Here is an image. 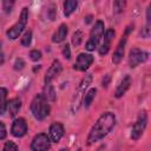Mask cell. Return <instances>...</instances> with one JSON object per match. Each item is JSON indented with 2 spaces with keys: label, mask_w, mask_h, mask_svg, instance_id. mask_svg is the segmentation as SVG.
Segmentation results:
<instances>
[{
  "label": "cell",
  "mask_w": 151,
  "mask_h": 151,
  "mask_svg": "<svg viewBox=\"0 0 151 151\" xmlns=\"http://www.w3.org/2000/svg\"><path fill=\"white\" fill-rule=\"evenodd\" d=\"M133 29V25L132 26H127V28L125 29V33L123 35V38L120 39L114 53H113V57H112V63L113 64H119L120 60L123 59V55H124V50H125V44H126V40H127V35Z\"/></svg>",
  "instance_id": "9c48e42d"
},
{
  "label": "cell",
  "mask_w": 151,
  "mask_h": 151,
  "mask_svg": "<svg viewBox=\"0 0 151 151\" xmlns=\"http://www.w3.org/2000/svg\"><path fill=\"white\" fill-rule=\"evenodd\" d=\"M93 63V57L87 53H80L77 57V60L73 65V68L77 71H86Z\"/></svg>",
  "instance_id": "30bf717a"
},
{
  "label": "cell",
  "mask_w": 151,
  "mask_h": 151,
  "mask_svg": "<svg viewBox=\"0 0 151 151\" xmlns=\"http://www.w3.org/2000/svg\"><path fill=\"white\" fill-rule=\"evenodd\" d=\"M96 93H97V90L96 88H90L86 92V94L84 96V99H83L85 107H90L91 106V104H92V101H93V99L96 97Z\"/></svg>",
  "instance_id": "ffe728a7"
},
{
  "label": "cell",
  "mask_w": 151,
  "mask_h": 151,
  "mask_svg": "<svg viewBox=\"0 0 151 151\" xmlns=\"http://www.w3.org/2000/svg\"><path fill=\"white\" fill-rule=\"evenodd\" d=\"M114 125H116V116L112 112L103 113L97 119V122L94 123V125L92 126L88 133L87 145H92L93 143H97L100 139H103L105 136L109 134V132H111Z\"/></svg>",
  "instance_id": "6da1fadb"
},
{
  "label": "cell",
  "mask_w": 151,
  "mask_h": 151,
  "mask_svg": "<svg viewBox=\"0 0 151 151\" xmlns=\"http://www.w3.org/2000/svg\"><path fill=\"white\" fill-rule=\"evenodd\" d=\"M50 104L42 97V94H37L31 103V112L33 117L38 120L45 119L50 114Z\"/></svg>",
  "instance_id": "7a4b0ae2"
},
{
  "label": "cell",
  "mask_w": 151,
  "mask_h": 151,
  "mask_svg": "<svg viewBox=\"0 0 151 151\" xmlns=\"http://www.w3.org/2000/svg\"><path fill=\"white\" fill-rule=\"evenodd\" d=\"M67 32H68L67 26L65 24H61L59 26V28L52 35V41L53 42H61V41H64L65 38H66V35H67Z\"/></svg>",
  "instance_id": "2e32d148"
},
{
  "label": "cell",
  "mask_w": 151,
  "mask_h": 151,
  "mask_svg": "<svg viewBox=\"0 0 151 151\" xmlns=\"http://www.w3.org/2000/svg\"><path fill=\"white\" fill-rule=\"evenodd\" d=\"M50 147H51V140L45 133L37 134L31 143L32 151H47Z\"/></svg>",
  "instance_id": "52a82bcc"
},
{
  "label": "cell",
  "mask_w": 151,
  "mask_h": 151,
  "mask_svg": "<svg viewBox=\"0 0 151 151\" xmlns=\"http://www.w3.org/2000/svg\"><path fill=\"white\" fill-rule=\"evenodd\" d=\"M83 37H84V34L81 31H76L72 35V45L74 47H78L83 41Z\"/></svg>",
  "instance_id": "7402d4cb"
},
{
  "label": "cell",
  "mask_w": 151,
  "mask_h": 151,
  "mask_svg": "<svg viewBox=\"0 0 151 151\" xmlns=\"http://www.w3.org/2000/svg\"><path fill=\"white\" fill-rule=\"evenodd\" d=\"M146 125H147V114L145 111H142L136 120V123L133 124L132 126V130H131V139L133 140H137L142 137V134L144 133L145 129H146Z\"/></svg>",
  "instance_id": "8992f818"
},
{
  "label": "cell",
  "mask_w": 151,
  "mask_h": 151,
  "mask_svg": "<svg viewBox=\"0 0 151 151\" xmlns=\"http://www.w3.org/2000/svg\"><path fill=\"white\" fill-rule=\"evenodd\" d=\"M110 76L109 74H106L104 78H103V81H101V84H103V86L104 87H107V85H109V83H110Z\"/></svg>",
  "instance_id": "1f68e13d"
},
{
  "label": "cell",
  "mask_w": 151,
  "mask_h": 151,
  "mask_svg": "<svg viewBox=\"0 0 151 151\" xmlns=\"http://www.w3.org/2000/svg\"><path fill=\"white\" fill-rule=\"evenodd\" d=\"M60 151H68V150H67V149H61Z\"/></svg>",
  "instance_id": "836d02e7"
},
{
  "label": "cell",
  "mask_w": 151,
  "mask_h": 151,
  "mask_svg": "<svg viewBox=\"0 0 151 151\" xmlns=\"http://www.w3.org/2000/svg\"><path fill=\"white\" fill-rule=\"evenodd\" d=\"M61 68H63V66H61V63L59 61V60H54L53 63H52V65L50 66V68L47 70V72H46V74H45V85L46 84H51V81L57 77V76H59V73L61 72Z\"/></svg>",
  "instance_id": "7c38bea8"
},
{
  "label": "cell",
  "mask_w": 151,
  "mask_h": 151,
  "mask_svg": "<svg viewBox=\"0 0 151 151\" xmlns=\"http://www.w3.org/2000/svg\"><path fill=\"white\" fill-rule=\"evenodd\" d=\"M77 6H78V2L76 0H67V1H65L64 2V14L66 17L71 15L76 11Z\"/></svg>",
  "instance_id": "d6986e66"
},
{
  "label": "cell",
  "mask_w": 151,
  "mask_h": 151,
  "mask_svg": "<svg viewBox=\"0 0 151 151\" xmlns=\"http://www.w3.org/2000/svg\"><path fill=\"white\" fill-rule=\"evenodd\" d=\"M4 151H18V146L15 145V143L9 140V142H6L4 146Z\"/></svg>",
  "instance_id": "d4e9b609"
},
{
  "label": "cell",
  "mask_w": 151,
  "mask_h": 151,
  "mask_svg": "<svg viewBox=\"0 0 151 151\" xmlns=\"http://www.w3.org/2000/svg\"><path fill=\"white\" fill-rule=\"evenodd\" d=\"M20 107H21V101H20L18 98L11 99V100L7 103V105H6V109H7V111H8V113H9L11 117H15L17 113L19 112Z\"/></svg>",
  "instance_id": "e0dca14e"
},
{
  "label": "cell",
  "mask_w": 151,
  "mask_h": 151,
  "mask_svg": "<svg viewBox=\"0 0 151 151\" xmlns=\"http://www.w3.org/2000/svg\"><path fill=\"white\" fill-rule=\"evenodd\" d=\"M113 38H114V31H113L112 28H109V29L105 32L103 44H101V46L99 47V54H100V55H105V54H107V52L110 51L111 41L113 40Z\"/></svg>",
  "instance_id": "5bb4252c"
},
{
  "label": "cell",
  "mask_w": 151,
  "mask_h": 151,
  "mask_svg": "<svg viewBox=\"0 0 151 151\" xmlns=\"http://www.w3.org/2000/svg\"><path fill=\"white\" fill-rule=\"evenodd\" d=\"M31 41H32V32L31 31H26L25 34L21 38V45L25 46V47H28L31 45Z\"/></svg>",
  "instance_id": "603a6c76"
},
{
  "label": "cell",
  "mask_w": 151,
  "mask_h": 151,
  "mask_svg": "<svg viewBox=\"0 0 151 151\" xmlns=\"http://www.w3.org/2000/svg\"><path fill=\"white\" fill-rule=\"evenodd\" d=\"M63 55H64V58L65 59H70L71 58V50H70V46L66 44L65 46H64V48H63Z\"/></svg>",
  "instance_id": "83f0119b"
},
{
  "label": "cell",
  "mask_w": 151,
  "mask_h": 151,
  "mask_svg": "<svg viewBox=\"0 0 151 151\" xmlns=\"http://www.w3.org/2000/svg\"><path fill=\"white\" fill-rule=\"evenodd\" d=\"M6 136H7V132H6V127H5L4 123H2V122H0V139H4Z\"/></svg>",
  "instance_id": "4dcf8cb0"
},
{
  "label": "cell",
  "mask_w": 151,
  "mask_h": 151,
  "mask_svg": "<svg viewBox=\"0 0 151 151\" xmlns=\"http://www.w3.org/2000/svg\"><path fill=\"white\" fill-rule=\"evenodd\" d=\"M2 6H4V9L6 13H9L12 11V7H13V1H4L2 2Z\"/></svg>",
  "instance_id": "f1b7e54d"
},
{
  "label": "cell",
  "mask_w": 151,
  "mask_h": 151,
  "mask_svg": "<svg viewBox=\"0 0 151 151\" xmlns=\"http://www.w3.org/2000/svg\"><path fill=\"white\" fill-rule=\"evenodd\" d=\"M103 34H104V22L101 20H98V21H96L93 28L91 29L90 38L86 42L85 48L87 51H94L97 48L98 42H99L100 38L103 37Z\"/></svg>",
  "instance_id": "277c9868"
},
{
  "label": "cell",
  "mask_w": 151,
  "mask_h": 151,
  "mask_svg": "<svg viewBox=\"0 0 151 151\" xmlns=\"http://www.w3.org/2000/svg\"><path fill=\"white\" fill-rule=\"evenodd\" d=\"M149 58V53L145 52V51H142L137 47L132 48L129 53V65L130 67L134 68L136 66H138L140 63H144Z\"/></svg>",
  "instance_id": "ba28073f"
},
{
  "label": "cell",
  "mask_w": 151,
  "mask_h": 151,
  "mask_svg": "<svg viewBox=\"0 0 151 151\" xmlns=\"http://www.w3.org/2000/svg\"><path fill=\"white\" fill-rule=\"evenodd\" d=\"M63 136H64V126H63V124L53 123L50 126V130H48V138H50V140H52L54 143H58L61 139Z\"/></svg>",
  "instance_id": "4fadbf2b"
},
{
  "label": "cell",
  "mask_w": 151,
  "mask_h": 151,
  "mask_svg": "<svg viewBox=\"0 0 151 151\" xmlns=\"http://www.w3.org/2000/svg\"><path fill=\"white\" fill-rule=\"evenodd\" d=\"M27 19H28V9L26 8V7H24L22 8V11H21V13H20V17H19V20L6 32V34H7V37L9 38V39H12V40H14V39H17L19 35H20V33L24 31V28L26 27V24H27Z\"/></svg>",
  "instance_id": "5b68a950"
},
{
  "label": "cell",
  "mask_w": 151,
  "mask_h": 151,
  "mask_svg": "<svg viewBox=\"0 0 151 151\" xmlns=\"http://www.w3.org/2000/svg\"><path fill=\"white\" fill-rule=\"evenodd\" d=\"M42 97L47 100V101H54L55 100V92L54 88L51 84H46L44 87V92H42Z\"/></svg>",
  "instance_id": "ac0fdd59"
},
{
  "label": "cell",
  "mask_w": 151,
  "mask_h": 151,
  "mask_svg": "<svg viewBox=\"0 0 151 151\" xmlns=\"http://www.w3.org/2000/svg\"><path fill=\"white\" fill-rule=\"evenodd\" d=\"M131 83H132L131 77H130L129 74H126V76L120 80L119 85L117 86V88H116V91H114V97H116V98H120V97H123V96L125 94V92L130 88Z\"/></svg>",
  "instance_id": "9a60e30c"
},
{
  "label": "cell",
  "mask_w": 151,
  "mask_h": 151,
  "mask_svg": "<svg viewBox=\"0 0 151 151\" xmlns=\"http://www.w3.org/2000/svg\"><path fill=\"white\" fill-rule=\"evenodd\" d=\"M0 46H1V44H0ZM0 51H1V48H0Z\"/></svg>",
  "instance_id": "e575fe53"
},
{
  "label": "cell",
  "mask_w": 151,
  "mask_h": 151,
  "mask_svg": "<svg viewBox=\"0 0 151 151\" xmlns=\"http://www.w3.org/2000/svg\"><path fill=\"white\" fill-rule=\"evenodd\" d=\"M24 66H25V63H24L22 59H17L15 60V63H14V68L15 70H22Z\"/></svg>",
  "instance_id": "f546056e"
},
{
  "label": "cell",
  "mask_w": 151,
  "mask_h": 151,
  "mask_svg": "<svg viewBox=\"0 0 151 151\" xmlns=\"http://www.w3.org/2000/svg\"><path fill=\"white\" fill-rule=\"evenodd\" d=\"M4 61H5V58H4V53L0 51V65H2V64H4Z\"/></svg>",
  "instance_id": "d6a6232c"
},
{
  "label": "cell",
  "mask_w": 151,
  "mask_h": 151,
  "mask_svg": "<svg viewBox=\"0 0 151 151\" xmlns=\"http://www.w3.org/2000/svg\"><path fill=\"white\" fill-rule=\"evenodd\" d=\"M27 132V124L25 122L24 118H17L13 124H12V129H11V133L17 137V138H20V137H24Z\"/></svg>",
  "instance_id": "8fae6325"
},
{
  "label": "cell",
  "mask_w": 151,
  "mask_h": 151,
  "mask_svg": "<svg viewBox=\"0 0 151 151\" xmlns=\"http://www.w3.org/2000/svg\"><path fill=\"white\" fill-rule=\"evenodd\" d=\"M48 12V19L50 20H54L55 19V14H57V9H55V6L54 5H51L47 9Z\"/></svg>",
  "instance_id": "4316f807"
},
{
  "label": "cell",
  "mask_w": 151,
  "mask_h": 151,
  "mask_svg": "<svg viewBox=\"0 0 151 151\" xmlns=\"http://www.w3.org/2000/svg\"><path fill=\"white\" fill-rule=\"evenodd\" d=\"M125 5H126L125 1H114V2H113V9H114V12H116V13L123 12Z\"/></svg>",
  "instance_id": "cb8c5ba5"
},
{
  "label": "cell",
  "mask_w": 151,
  "mask_h": 151,
  "mask_svg": "<svg viewBox=\"0 0 151 151\" xmlns=\"http://www.w3.org/2000/svg\"><path fill=\"white\" fill-rule=\"evenodd\" d=\"M29 58H31L33 61H38V60L41 59V52L38 51V50H33V51H31V53H29Z\"/></svg>",
  "instance_id": "484cf974"
},
{
  "label": "cell",
  "mask_w": 151,
  "mask_h": 151,
  "mask_svg": "<svg viewBox=\"0 0 151 151\" xmlns=\"http://www.w3.org/2000/svg\"><path fill=\"white\" fill-rule=\"evenodd\" d=\"M78 151H81V150H78Z\"/></svg>",
  "instance_id": "d590c367"
},
{
  "label": "cell",
  "mask_w": 151,
  "mask_h": 151,
  "mask_svg": "<svg viewBox=\"0 0 151 151\" xmlns=\"http://www.w3.org/2000/svg\"><path fill=\"white\" fill-rule=\"evenodd\" d=\"M7 90L5 87H0V114H4L7 105Z\"/></svg>",
  "instance_id": "44dd1931"
},
{
  "label": "cell",
  "mask_w": 151,
  "mask_h": 151,
  "mask_svg": "<svg viewBox=\"0 0 151 151\" xmlns=\"http://www.w3.org/2000/svg\"><path fill=\"white\" fill-rule=\"evenodd\" d=\"M91 81H92V74L88 73V74H86V76L83 78V80L80 81L79 86H78L77 90L74 91V94H73L72 101H71V110H72L73 113L79 110L80 104L83 103V99H84L85 91H86V88L88 87V85L91 84Z\"/></svg>",
  "instance_id": "3957f363"
}]
</instances>
